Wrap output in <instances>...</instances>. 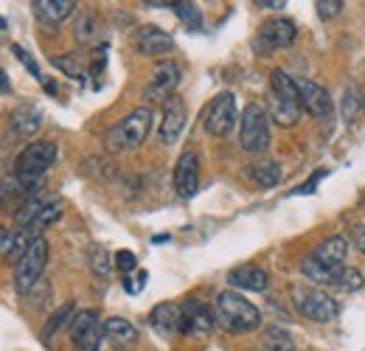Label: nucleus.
Listing matches in <instances>:
<instances>
[{
  "label": "nucleus",
  "mask_w": 365,
  "mask_h": 351,
  "mask_svg": "<svg viewBox=\"0 0 365 351\" xmlns=\"http://www.w3.org/2000/svg\"><path fill=\"white\" fill-rule=\"evenodd\" d=\"M228 281L230 287H236V290H250V292H264L267 290V273L262 267H253V264L233 270L228 275Z\"/></svg>",
  "instance_id": "nucleus-20"
},
{
  "label": "nucleus",
  "mask_w": 365,
  "mask_h": 351,
  "mask_svg": "<svg viewBox=\"0 0 365 351\" xmlns=\"http://www.w3.org/2000/svg\"><path fill=\"white\" fill-rule=\"evenodd\" d=\"M259 6H264V9H281L284 0H259Z\"/></svg>",
  "instance_id": "nucleus-41"
},
{
  "label": "nucleus",
  "mask_w": 365,
  "mask_h": 351,
  "mask_svg": "<svg viewBox=\"0 0 365 351\" xmlns=\"http://www.w3.org/2000/svg\"><path fill=\"white\" fill-rule=\"evenodd\" d=\"M343 0H318L315 3V9H318V14L323 17V20H331V17H337L340 11H343Z\"/></svg>",
  "instance_id": "nucleus-34"
},
{
  "label": "nucleus",
  "mask_w": 365,
  "mask_h": 351,
  "mask_svg": "<svg viewBox=\"0 0 365 351\" xmlns=\"http://www.w3.org/2000/svg\"><path fill=\"white\" fill-rule=\"evenodd\" d=\"M250 177H253L256 185L273 188V185H278V180H281V166L275 161H256L250 166Z\"/></svg>",
  "instance_id": "nucleus-25"
},
{
  "label": "nucleus",
  "mask_w": 365,
  "mask_h": 351,
  "mask_svg": "<svg viewBox=\"0 0 365 351\" xmlns=\"http://www.w3.org/2000/svg\"><path fill=\"white\" fill-rule=\"evenodd\" d=\"M185 118H188V110H185V101L180 96H172L169 101H163V118H160V141L163 143H175L180 138L182 127H185Z\"/></svg>",
  "instance_id": "nucleus-12"
},
{
  "label": "nucleus",
  "mask_w": 365,
  "mask_h": 351,
  "mask_svg": "<svg viewBox=\"0 0 365 351\" xmlns=\"http://www.w3.org/2000/svg\"><path fill=\"white\" fill-rule=\"evenodd\" d=\"M346 256H349V242L343 236H329L326 242H320L312 250V259L326 264V267H343Z\"/></svg>",
  "instance_id": "nucleus-19"
},
{
  "label": "nucleus",
  "mask_w": 365,
  "mask_h": 351,
  "mask_svg": "<svg viewBox=\"0 0 365 351\" xmlns=\"http://www.w3.org/2000/svg\"><path fill=\"white\" fill-rule=\"evenodd\" d=\"M264 346H267V351H295L292 335L284 332L281 326H270V329L264 332Z\"/></svg>",
  "instance_id": "nucleus-29"
},
{
  "label": "nucleus",
  "mask_w": 365,
  "mask_h": 351,
  "mask_svg": "<svg viewBox=\"0 0 365 351\" xmlns=\"http://www.w3.org/2000/svg\"><path fill=\"white\" fill-rule=\"evenodd\" d=\"M71 340H73L76 351H101L104 323L98 320V312H93V309L76 312V317L71 320Z\"/></svg>",
  "instance_id": "nucleus-7"
},
{
  "label": "nucleus",
  "mask_w": 365,
  "mask_h": 351,
  "mask_svg": "<svg viewBox=\"0 0 365 351\" xmlns=\"http://www.w3.org/2000/svg\"><path fill=\"white\" fill-rule=\"evenodd\" d=\"M351 245L357 248V253L365 256V225H354L351 228Z\"/></svg>",
  "instance_id": "nucleus-39"
},
{
  "label": "nucleus",
  "mask_w": 365,
  "mask_h": 351,
  "mask_svg": "<svg viewBox=\"0 0 365 351\" xmlns=\"http://www.w3.org/2000/svg\"><path fill=\"white\" fill-rule=\"evenodd\" d=\"M56 143H51V141H34V143H29L20 155H17V169L14 172H20V175H46L48 169L56 163Z\"/></svg>",
  "instance_id": "nucleus-8"
},
{
  "label": "nucleus",
  "mask_w": 365,
  "mask_h": 351,
  "mask_svg": "<svg viewBox=\"0 0 365 351\" xmlns=\"http://www.w3.org/2000/svg\"><path fill=\"white\" fill-rule=\"evenodd\" d=\"M73 317H76V307H73V304H62V307H59L53 315H51V317H48L46 326H43V340L48 343V340H51V337H53V335H56V332H59L65 323H71Z\"/></svg>",
  "instance_id": "nucleus-27"
},
{
  "label": "nucleus",
  "mask_w": 365,
  "mask_h": 351,
  "mask_svg": "<svg viewBox=\"0 0 365 351\" xmlns=\"http://www.w3.org/2000/svg\"><path fill=\"white\" fill-rule=\"evenodd\" d=\"M197 185H200V161L194 152H182L178 158V166H175V191L188 200V197H194Z\"/></svg>",
  "instance_id": "nucleus-15"
},
{
  "label": "nucleus",
  "mask_w": 365,
  "mask_h": 351,
  "mask_svg": "<svg viewBox=\"0 0 365 351\" xmlns=\"http://www.w3.org/2000/svg\"><path fill=\"white\" fill-rule=\"evenodd\" d=\"M149 130H152V110H149V107H135L127 118H121L118 124H113V127L107 130L104 146H107L110 152H115V155L133 152V149H138V146L146 141Z\"/></svg>",
  "instance_id": "nucleus-2"
},
{
  "label": "nucleus",
  "mask_w": 365,
  "mask_h": 351,
  "mask_svg": "<svg viewBox=\"0 0 365 351\" xmlns=\"http://www.w3.org/2000/svg\"><path fill=\"white\" fill-rule=\"evenodd\" d=\"M59 217H62V203H59V200H51L46 208L40 211V217L31 222V228H29V230L34 233V239H40V233L46 230L48 225H53V222L59 220Z\"/></svg>",
  "instance_id": "nucleus-28"
},
{
  "label": "nucleus",
  "mask_w": 365,
  "mask_h": 351,
  "mask_svg": "<svg viewBox=\"0 0 365 351\" xmlns=\"http://www.w3.org/2000/svg\"><path fill=\"white\" fill-rule=\"evenodd\" d=\"M233 124H236V96L225 90V93L214 96L211 104L205 107V113H202V127H205L208 135L222 138V135H228V132L233 130Z\"/></svg>",
  "instance_id": "nucleus-6"
},
{
  "label": "nucleus",
  "mask_w": 365,
  "mask_h": 351,
  "mask_svg": "<svg viewBox=\"0 0 365 351\" xmlns=\"http://www.w3.org/2000/svg\"><path fill=\"white\" fill-rule=\"evenodd\" d=\"M88 262H91L93 275H98V278H107V275H110V270H113L110 253H107L104 248H98V245H93V248H91V253H88Z\"/></svg>",
  "instance_id": "nucleus-30"
},
{
  "label": "nucleus",
  "mask_w": 365,
  "mask_h": 351,
  "mask_svg": "<svg viewBox=\"0 0 365 351\" xmlns=\"http://www.w3.org/2000/svg\"><path fill=\"white\" fill-rule=\"evenodd\" d=\"M357 113V101H354V93H346V118L351 121Z\"/></svg>",
  "instance_id": "nucleus-40"
},
{
  "label": "nucleus",
  "mask_w": 365,
  "mask_h": 351,
  "mask_svg": "<svg viewBox=\"0 0 365 351\" xmlns=\"http://www.w3.org/2000/svg\"><path fill=\"white\" fill-rule=\"evenodd\" d=\"M214 315H217V323L233 335H245V332H253L262 326V312L247 298H242L239 292H230V290L217 295Z\"/></svg>",
  "instance_id": "nucleus-1"
},
{
  "label": "nucleus",
  "mask_w": 365,
  "mask_h": 351,
  "mask_svg": "<svg viewBox=\"0 0 365 351\" xmlns=\"http://www.w3.org/2000/svg\"><path fill=\"white\" fill-rule=\"evenodd\" d=\"M115 267H118L124 275H133V273H135V267H138L135 253H130V250H121V253L115 256Z\"/></svg>",
  "instance_id": "nucleus-36"
},
{
  "label": "nucleus",
  "mask_w": 365,
  "mask_h": 351,
  "mask_svg": "<svg viewBox=\"0 0 365 351\" xmlns=\"http://www.w3.org/2000/svg\"><path fill=\"white\" fill-rule=\"evenodd\" d=\"M270 88H273V96L284 98V101H295L301 104V93H298V82H292L284 71H273L270 73Z\"/></svg>",
  "instance_id": "nucleus-26"
},
{
  "label": "nucleus",
  "mask_w": 365,
  "mask_h": 351,
  "mask_svg": "<svg viewBox=\"0 0 365 351\" xmlns=\"http://www.w3.org/2000/svg\"><path fill=\"white\" fill-rule=\"evenodd\" d=\"M270 118H273L275 124H281V127H295L298 118H301V104L270 96Z\"/></svg>",
  "instance_id": "nucleus-24"
},
{
  "label": "nucleus",
  "mask_w": 365,
  "mask_h": 351,
  "mask_svg": "<svg viewBox=\"0 0 365 351\" xmlns=\"http://www.w3.org/2000/svg\"><path fill=\"white\" fill-rule=\"evenodd\" d=\"M104 337H107L113 346L124 349V346H133L138 340V329L130 320H124V317H107V320H104Z\"/></svg>",
  "instance_id": "nucleus-22"
},
{
  "label": "nucleus",
  "mask_w": 365,
  "mask_h": 351,
  "mask_svg": "<svg viewBox=\"0 0 365 351\" xmlns=\"http://www.w3.org/2000/svg\"><path fill=\"white\" fill-rule=\"evenodd\" d=\"M298 93H301V107L309 113V116H315V118H331V110H334V104H331V96H329V90L320 88L318 82H298Z\"/></svg>",
  "instance_id": "nucleus-13"
},
{
  "label": "nucleus",
  "mask_w": 365,
  "mask_h": 351,
  "mask_svg": "<svg viewBox=\"0 0 365 351\" xmlns=\"http://www.w3.org/2000/svg\"><path fill=\"white\" fill-rule=\"evenodd\" d=\"M76 40H82V43H96L98 40V20L93 14H82L76 20Z\"/></svg>",
  "instance_id": "nucleus-32"
},
{
  "label": "nucleus",
  "mask_w": 365,
  "mask_h": 351,
  "mask_svg": "<svg viewBox=\"0 0 365 351\" xmlns=\"http://www.w3.org/2000/svg\"><path fill=\"white\" fill-rule=\"evenodd\" d=\"M31 245H34V233L26 230V228H14V230L6 233V242H3V250L0 253L6 256V262H20L29 253Z\"/></svg>",
  "instance_id": "nucleus-21"
},
{
  "label": "nucleus",
  "mask_w": 365,
  "mask_h": 351,
  "mask_svg": "<svg viewBox=\"0 0 365 351\" xmlns=\"http://www.w3.org/2000/svg\"><path fill=\"white\" fill-rule=\"evenodd\" d=\"M31 6H34V11H37V17L46 20V23H62V20L76 9L73 0H34Z\"/></svg>",
  "instance_id": "nucleus-23"
},
{
  "label": "nucleus",
  "mask_w": 365,
  "mask_h": 351,
  "mask_svg": "<svg viewBox=\"0 0 365 351\" xmlns=\"http://www.w3.org/2000/svg\"><path fill=\"white\" fill-rule=\"evenodd\" d=\"M43 127V113L37 110V107H31V104H23V107H17L14 113H11V132L17 135V138H31V135H37V130Z\"/></svg>",
  "instance_id": "nucleus-18"
},
{
  "label": "nucleus",
  "mask_w": 365,
  "mask_h": 351,
  "mask_svg": "<svg viewBox=\"0 0 365 351\" xmlns=\"http://www.w3.org/2000/svg\"><path fill=\"white\" fill-rule=\"evenodd\" d=\"M295 34H298V29H295L292 20H287V17H273V20H267V23L259 29L256 48H259V54H273V51H281V48L295 43Z\"/></svg>",
  "instance_id": "nucleus-9"
},
{
  "label": "nucleus",
  "mask_w": 365,
  "mask_h": 351,
  "mask_svg": "<svg viewBox=\"0 0 365 351\" xmlns=\"http://www.w3.org/2000/svg\"><path fill=\"white\" fill-rule=\"evenodd\" d=\"M178 85H180V65L166 59L152 71V79L146 85V98L149 101H169L175 96Z\"/></svg>",
  "instance_id": "nucleus-10"
},
{
  "label": "nucleus",
  "mask_w": 365,
  "mask_h": 351,
  "mask_svg": "<svg viewBox=\"0 0 365 351\" xmlns=\"http://www.w3.org/2000/svg\"><path fill=\"white\" fill-rule=\"evenodd\" d=\"M182 315H185V332L194 337H208L217 326V315L200 301H188L182 307Z\"/></svg>",
  "instance_id": "nucleus-16"
},
{
  "label": "nucleus",
  "mask_w": 365,
  "mask_h": 351,
  "mask_svg": "<svg viewBox=\"0 0 365 351\" xmlns=\"http://www.w3.org/2000/svg\"><path fill=\"white\" fill-rule=\"evenodd\" d=\"M46 264H48V242L40 236V239H34V245L29 248V253L17 262L14 287H17V292H20V295H29V292L34 290V284L40 281V275H43Z\"/></svg>",
  "instance_id": "nucleus-5"
},
{
  "label": "nucleus",
  "mask_w": 365,
  "mask_h": 351,
  "mask_svg": "<svg viewBox=\"0 0 365 351\" xmlns=\"http://www.w3.org/2000/svg\"><path fill=\"white\" fill-rule=\"evenodd\" d=\"M363 273L360 270H354V267H346L343 270V278H340V287L343 290H363Z\"/></svg>",
  "instance_id": "nucleus-33"
},
{
  "label": "nucleus",
  "mask_w": 365,
  "mask_h": 351,
  "mask_svg": "<svg viewBox=\"0 0 365 351\" xmlns=\"http://www.w3.org/2000/svg\"><path fill=\"white\" fill-rule=\"evenodd\" d=\"M0 29H6V23H3V20H0Z\"/></svg>",
  "instance_id": "nucleus-44"
},
{
  "label": "nucleus",
  "mask_w": 365,
  "mask_h": 351,
  "mask_svg": "<svg viewBox=\"0 0 365 351\" xmlns=\"http://www.w3.org/2000/svg\"><path fill=\"white\" fill-rule=\"evenodd\" d=\"M135 48L143 56H166L175 51V40L158 26H143L135 34Z\"/></svg>",
  "instance_id": "nucleus-14"
},
{
  "label": "nucleus",
  "mask_w": 365,
  "mask_h": 351,
  "mask_svg": "<svg viewBox=\"0 0 365 351\" xmlns=\"http://www.w3.org/2000/svg\"><path fill=\"white\" fill-rule=\"evenodd\" d=\"M172 9L178 11V17H180L182 23H185V26H188L191 31L202 29V14H200V9H197L194 3H185V0H180V3H175Z\"/></svg>",
  "instance_id": "nucleus-31"
},
{
  "label": "nucleus",
  "mask_w": 365,
  "mask_h": 351,
  "mask_svg": "<svg viewBox=\"0 0 365 351\" xmlns=\"http://www.w3.org/2000/svg\"><path fill=\"white\" fill-rule=\"evenodd\" d=\"M6 233H9V230H3V228H0V250H3V242H6Z\"/></svg>",
  "instance_id": "nucleus-43"
},
{
  "label": "nucleus",
  "mask_w": 365,
  "mask_h": 351,
  "mask_svg": "<svg viewBox=\"0 0 365 351\" xmlns=\"http://www.w3.org/2000/svg\"><path fill=\"white\" fill-rule=\"evenodd\" d=\"M239 146L247 155H262L270 146V116L259 104H247L239 124Z\"/></svg>",
  "instance_id": "nucleus-3"
},
{
  "label": "nucleus",
  "mask_w": 365,
  "mask_h": 351,
  "mask_svg": "<svg viewBox=\"0 0 365 351\" xmlns=\"http://www.w3.org/2000/svg\"><path fill=\"white\" fill-rule=\"evenodd\" d=\"M9 90V79H6V73L0 71V93H6Z\"/></svg>",
  "instance_id": "nucleus-42"
},
{
  "label": "nucleus",
  "mask_w": 365,
  "mask_h": 351,
  "mask_svg": "<svg viewBox=\"0 0 365 351\" xmlns=\"http://www.w3.org/2000/svg\"><path fill=\"white\" fill-rule=\"evenodd\" d=\"M343 270H346V267H326V264L315 262L312 256L301 262V273H304V278H307V281H312V284H318V287H334V284L340 287Z\"/></svg>",
  "instance_id": "nucleus-17"
},
{
  "label": "nucleus",
  "mask_w": 365,
  "mask_h": 351,
  "mask_svg": "<svg viewBox=\"0 0 365 351\" xmlns=\"http://www.w3.org/2000/svg\"><path fill=\"white\" fill-rule=\"evenodd\" d=\"M146 278H149V273H146V270H135L133 275H127V278H124V290H127V292H133V295H138V292L146 287Z\"/></svg>",
  "instance_id": "nucleus-35"
},
{
  "label": "nucleus",
  "mask_w": 365,
  "mask_h": 351,
  "mask_svg": "<svg viewBox=\"0 0 365 351\" xmlns=\"http://www.w3.org/2000/svg\"><path fill=\"white\" fill-rule=\"evenodd\" d=\"M149 323L160 337H178L185 332V315L178 304H158L149 312Z\"/></svg>",
  "instance_id": "nucleus-11"
},
{
  "label": "nucleus",
  "mask_w": 365,
  "mask_h": 351,
  "mask_svg": "<svg viewBox=\"0 0 365 351\" xmlns=\"http://www.w3.org/2000/svg\"><path fill=\"white\" fill-rule=\"evenodd\" d=\"M11 51H14V56H17V59H20V62H23V65L31 71V76H37V79H40V68H37V62H34V59H31V56H29V54L20 48V45H14Z\"/></svg>",
  "instance_id": "nucleus-38"
},
{
  "label": "nucleus",
  "mask_w": 365,
  "mask_h": 351,
  "mask_svg": "<svg viewBox=\"0 0 365 351\" xmlns=\"http://www.w3.org/2000/svg\"><path fill=\"white\" fill-rule=\"evenodd\" d=\"M292 304L301 317L315 323H329L340 315V304L318 287H292Z\"/></svg>",
  "instance_id": "nucleus-4"
},
{
  "label": "nucleus",
  "mask_w": 365,
  "mask_h": 351,
  "mask_svg": "<svg viewBox=\"0 0 365 351\" xmlns=\"http://www.w3.org/2000/svg\"><path fill=\"white\" fill-rule=\"evenodd\" d=\"M53 65H56L59 71H65V73H68L71 79H82V76H85V73H82V68H79L76 62H71V59H65V56H62V59H53Z\"/></svg>",
  "instance_id": "nucleus-37"
}]
</instances>
